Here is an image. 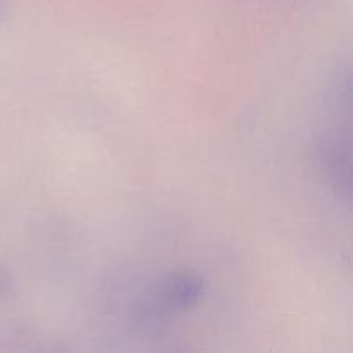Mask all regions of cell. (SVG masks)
Returning <instances> with one entry per match:
<instances>
[{
    "instance_id": "obj_1",
    "label": "cell",
    "mask_w": 353,
    "mask_h": 353,
    "mask_svg": "<svg viewBox=\"0 0 353 353\" xmlns=\"http://www.w3.org/2000/svg\"><path fill=\"white\" fill-rule=\"evenodd\" d=\"M203 281L192 272H172L162 278L140 303V317L145 321H159L172 312L190 309L200 300Z\"/></svg>"
}]
</instances>
